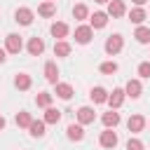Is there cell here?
Wrapping results in <instances>:
<instances>
[{"mask_svg": "<svg viewBox=\"0 0 150 150\" xmlns=\"http://www.w3.org/2000/svg\"><path fill=\"white\" fill-rule=\"evenodd\" d=\"M122 45H124V40H122V35H120V33L110 35V38L105 40V54H110V56L120 54V52H122Z\"/></svg>", "mask_w": 150, "mask_h": 150, "instance_id": "6da1fadb", "label": "cell"}, {"mask_svg": "<svg viewBox=\"0 0 150 150\" xmlns=\"http://www.w3.org/2000/svg\"><path fill=\"white\" fill-rule=\"evenodd\" d=\"M94 38V28L91 26H77L75 28V42L77 45H89Z\"/></svg>", "mask_w": 150, "mask_h": 150, "instance_id": "7a4b0ae2", "label": "cell"}, {"mask_svg": "<svg viewBox=\"0 0 150 150\" xmlns=\"http://www.w3.org/2000/svg\"><path fill=\"white\" fill-rule=\"evenodd\" d=\"M21 47H23V42H21V35H16V33H9V35L5 38V49H7L9 54H19V52H21Z\"/></svg>", "mask_w": 150, "mask_h": 150, "instance_id": "3957f363", "label": "cell"}, {"mask_svg": "<svg viewBox=\"0 0 150 150\" xmlns=\"http://www.w3.org/2000/svg\"><path fill=\"white\" fill-rule=\"evenodd\" d=\"M98 143H101L103 148L112 150V148L117 145V134H115L112 129H108V127H105V131H101V138H98Z\"/></svg>", "mask_w": 150, "mask_h": 150, "instance_id": "277c9868", "label": "cell"}, {"mask_svg": "<svg viewBox=\"0 0 150 150\" xmlns=\"http://www.w3.org/2000/svg\"><path fill=\"white\" fill-rule=\"evenodd\" d=\"M14 21L21 23V26H30V23H33V12H30L28 7H19V9L14 12Z\"/></svg>", "mask_w": 150, "mask_h": 150, "instance_id": "5b68a950", "label": "cell"}, {"mask_svg": "<svg viewBox=\"0 0 150 150\" xmlns=\"http://www.w3.org/2000/svg\"><path fill=\"white\" fill-rule=\"evenodd\" d=\"M124 12H127L124 0H110V2H108V16L117 19V16H124Z\"/></svg>", "mask_w": 150, "mask_h": 150, "instance_id": "8992f818", "label": "cell"}, {"mask_svg": "<svg viewBox=\"0 0 150 150\" xmlns=\"http://www.w3.org/2000/svg\"><path fill=\"white\" fill-rule=\"evenodd\" d=\"M124 96H127V94H124V89H120V87H117V89H112V94H108V101H105V103H108L112 110H117V108L122 105Z\"/></svg>", "mask_w": 150, "mask_h": 150, "instance_id": "52a82bcc", "label": "cell"}, {"mask_svg": "<svg viewBox=\"0 0 150 150\" xmlns=\"http://www.w3.org/2000/svg\"><path fill=\"white\" fill-rule=\"evenodd\" d=\"M96 120V112H94V108H89V105H82L80 110H77V122L80 124H91Z\"/></svg>", "mask_w": 150, "mask_h": 150, "instance_id": "ba28073f", "label": "cell"}, {"mask_svg": "<svg viewBox=\"0 0 150 150\" xmlns=\"http://www.w3.org/2000/svg\"><path fill=\"white\" fill-rule=\"evenodd\" d=\"M127 127H129L131 134H138V131H143V127H145V117H143V115H131L129 122H127Z\"/></svg>", "mask_w": 150, "mask_h": 150, "instance_id": "9c48e42d", "label": "cell"}, {"mask_svg": "<svg viewBox=\"0 0 150 150\" xmlns=\"http://www.w3.org/2000/svg\"><path fill=\"white\" fill-rule=\"evenodd\" d=\"M101 122L108 127V129H115L117 124H120V112H115L112 108L108 110V112H103V117H101Z\"/></svg>", "mask_w": 150, "mask_h": 150, "instance_id": "30bf717a", "label": "cell"}, {"mask_svg": "<svg viewBox=\"0 0 150 150\" xmlns=\"http://www.w3.org/2000/svg\"><path fill=\"white\" fill-rule=\"evenodd\" d=\"M89 21H91V23H89L91 28H103V26L108 23V12H94V14L89 16Z\"/></svg>", "mask_w": 150, "mask_h": 150, "instance_id": "8fae6325", "label": "cell"}, {"mask_svg": "<svg viewBox=\"0 0 150 150\" xmlns=\"http://www.w3.org/2000/svg\"><path fill=\"white\" fill-rule=\"evenodd\" d=\"M45 77H47V82L56 84V80H59V68H56L54 61H47V63H45Z\"/></svg>", "mask_w": 150, "mask_h": 150, "instance_id": "7c38bea8", "label": "cell"}, {"mask_svg": "<svg viewBox=\"0 0 150 150\" xmlns=\"http://www.w3.org/2000/svg\"><path fill=\"white\" fill-rule=\"evenodd\" d=\"M141 91H143V87H141V82H138V80H129V82H127V87H124V94H127V96H131V98H138V96H141Z\"/></svg>", "mask_w": 150, "mask_h": 150, "instance_id": "4fadbf2b", "label": "cell"}, {"mask_svg": "<svg viewBox=\"0 0 150 150\" xmlns=\"http://www.w3.org/2000/svg\"><path fill=\"white\" fill-rule=\"evenodd\" d=\"M45 52V42L40 40V38H30V42H28V54L30 56H40Z\"/></svg>", "mask_w": 150, "mask_h": 150, "instance_id": "5bb4252c", "label": "cell"}, {"mask_svg": "<svg viewBox=\"0 0 150 150\" xmlns=\"http://www.w3.org/2000/svg\"><path fill=\"white\" fill-rule=\"evenodd\" d=\"M66 134H68L70 141H82V138H84V129H82V124H68Z\"/></svg>", "mask_w": 150, "mask_h": 150, "instance_id": "9a60e30c", "label": "cell"}, {"mask_svg": "<svg viewBox=\"0 0 150 150\" xmlns=\"http://www.w3.org/2000/svg\"><path fill=\"white\" fill-rule=\"evenodd\" d=\"M49 30H52V35H54L56 40H63V38L68 35V26H66L63 21H56V23H52V28H49Z\"/></svg>", "mask_w": 150, "mask_h": 150, "instance_id": "2e32d148", "label": "cell"}, {"mask_svg": "<svg viewBox=\"0 0 150 150\" xmlns=\"http://www.w3.org/2000/svg\"><path fill=\"white\" fill-rule=\"evenodd\" d=\"M89 98H91L94 103H105V101H108V91H105L103 87H94V89L89 91Z\"/></svg>", "mask_w": 150, "mask_h": 150, "instance_id": "e0dca14e", "label": "cell"}, {"mask_svg": "<svg viewBox=\"0 0 150 150\" xmlns=\"http://www.w3.org/2000/svg\"><path fill=\"white\" fill-rule=\"evenodd\" d=\"M28 129H30V136H33V138L45 136V120H33V122L28 124Z\"/></svg>", "mask_w": 150, "mask_h": 150, "instance_id": "ac0fdd59", "label": "cell"}, {"mask_svg": "<svg viewBox=\"0 0 150 150\" xmlns=\"http://www.w3.org/2000/svg\"><path fill=\"white\" fill-rule=\"evenodd\" d=\"M14 87H16V89H21V91L30 89V75H26V73H19V75L14 77Z\"/></svg>", "mask_w": 150, "mask_h": 150, "instance_id": "d6986e66", "label": "cell"}, {"mask_svg": "<svg viewBox=\"0 0 150 150\" xmlns=\"http://www.w3.org/2000/svg\"><path fill=\"white\" fill-rule=\"evenodd\" d=\"M56 96L63 98V101H68V98L73 96V87L66 84V82H56Z\"/></svg>", "mask_w": 150, "mask_h": 150, "instance_id": "ffe728a7", "label": "cell"}, {"mask_svg": "<svg viewBox=\"0 0 150 150\" xmlns=\"http://www.w3.org/2000/svg\"><path fill=\"white\" fill-rule=\"evenodd\" d=\"M61 120V110H56V108H45V124H56Z\"/></svg>", "mask_w": 150, "mask_h": 150, "instance_id": "44dd1931", "label": "cell"}, {"mask_svg": "<svg viewBox=\"0 0 150 150\" xmlns=\"http://www.w3.org/2000/svg\"><path fill=\"white\" fill-rule=\"evenodd\" d=\"M129 19H131V23H143V21L148 19V14H145L143 7H134V9L129 12Z\"/></svg>", "mask_w": 150, "mask_h": 150, "instance_id": "7402d4cb", "label": "cell"}, {"mask_svg": "<svg viewBox=\"0 0 150 150\" xmlns=\"http://www.w3.org/2000/svg\"><path fill=\"white\" fill-rule=\"evenodd\" d=\"M54 12H56V5H54L52 0H47V2H42V5L38 7V14H40V16H54Z\"/></svg>", "mask_w": 150, "mask_h": 150, "instance_id": "603a6c76", "label": "cell"}, {"mask_svg": "<svg viewBox=\"0 0 150 150\" xmlns=\"http://www.w3.org/2000/svg\"><path fill=\"white\" fill-rule=\"evenodd\" d=\"M134 38H136L141 45H148V42H150V28L138 26V28H136V33H134Z\"/></svg>", "mask_w": 150, "mask_h": 150, "instance_id": "cb8c5ba5", "label": "cell"}, {"mask_svg": "<svg viewBox=\"0 0 150 150\" xmlns=\"http://www.w3.org/2000/svg\"><path fill=\"white\" fill-rule=\"evenodd\" d=\"M68 54H70V45L63 42V40H59L54 45V56H68Z\"/></svg>", "mask_w": 150, "mask_h": 150, "instance_id": "d4e9b609", "label": "cell"}, {"mask_svg": "<svg viewBox=\"0 0 150 150\" xmlns=\"http://www.w3.org/2000/svg\"><path fill=\"white\" fill-rule=\"evenodd\" d=\"M35 103H38L40 108H49V105H52V94H49V91H40V94L35 96Z\"/></svg>", "mask_w": 150, "mask_h": 150, "instance_id": "484cf974", "label": "cell"}, {"mask_svg": "<svg viewBox=\"0 0 150 150\" xmlns=\"http://www.w3.org/2000/svg\"><path fill=\"white\" fill-rule=\"evenodd\" d=\"M73 16H75L77 21L87 19V16H89V9H87V5H75V7H73Z\"/></svg>", "mask_w": 150, "mask_h": 150, "instance_id": "4316f807", "label": "cell"}, {"mask_svg": "<svg viewBox=\"0 0 150 150\" xmlns=\"http://www.w3.org/2000/svg\"><path fill=\"white\" fill-rule=\"evenodd\" d=\"M33 122V117H30V112H26V110H21V112H16V124L19 127H28Z\"/></svg>", "mask_w": 150, "mask_h": 150, "instance_id": "83f0119b", "label": "cell"}, {"mask_svg": "<svg viewBox=\"0 0 150 150\" xmlns=\"http://www.w3.org/2000/svg\"><path fill=\"white\" fill-rule=\"evenodd\" d=\"M103 75H112V73H117V63L115 61H105V63H101V68H98Z\"/></svg>", "mask_w": 150, "mask_h": 150, "instance_id": "f1b7e54d", "label": "cell"}, {"mask_svg": "<svg viewBox=\"0 0 150 150\" xmlns=\"http://www.w3.org/2000/svg\"><path fill=\"white\" fill-rule=\"evenodd\" d=\"M127 150H143V143L138 138H129L127 141Z\"/></svg>", "mask_w": 150, "mask_h": 150, "instance_id": "f546056e", "label": "cell"}, {"mask_svg": "<svg viewBox=\"0 0 150 150\" xmlns=\"http://www.w3.org/2000/svg\"><path fill=\"white\" fill-rule=\"evenodd\" d=\"M138 75H141V77H150V63H148V61H143V63L138 66Z\"/></svg>", "mask_w": 150, "mask_h": 150, "instance_id": "4dcf8cb0", "label": "cell"}, {"mask_svg": "<svg viewBox=\"0 0 150 150\" xmlns=\"http://www.w3.org/2000/svg\"><path fill=\"white\" fill-rule=\"evenodd\" d=\"M5 124H7V122H5V117H2V115H0V131H2V129H5Z\"/></svg>", "mask_w": 150, "mask_h": 150, "instance_id": "1f68e13d", "label": "cell"}, {"mask_svg": "<svg viewBox=\"0 0 150 150\" xmlns=\"http://www.w3.org/2000/svg\"><path fill=\"white\" fill-rule=\"evenodd\" d=\"M0 63H5V49H0Z\"/></svg>", "mask_w": 150, "mask_h": 150, "instance_id": "d6a6232c", "label": "cell"}, {"mask_svg": "<svg viewBox=\"0 0 150 150\" xmlns=\"http://www.w3.org/2000/svg\"><path fill=\"white\" fill-rule=\"evenodd\" d=\"M131 2H136V5H138V7H141V5H145V2H148V0H131Z\"/></svg>", "mask_w": 150, "mask_h": 150, "instance_id": "836d02e7", "label": "cell"}, {"mask_svg": "<svg viewBox=\"0 0 150 150\" xmlns=\"http://www.w3.org/2000/svg\"><path fill=\"white\" fill-rule=\"evenodd\" d=\"M94 2H98V5H105V2H110V0H94Z\"/></svg>", "mask_w": 150, "mask_h": 150, "instance_id": "e575fe53", "label": "cell"}, {"mask_svg": "<svg viewBox=\"0 0 150 150\" xmlns=\"http://www.w3.org/2000/svg\"><path fill=\"white\" fill-rule=\"evenodd\" d=\"M52 2H56V0H52Z\"/></svg>", "mask_w": 150, "mask_h": 150, "instance_id": "d590c367", "label": "cell"}]
</instances>
